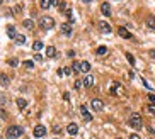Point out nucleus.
<instances>
[{
    "label": "nucleus",
    "mask_w": 155,
    "mask_h": 139,
    "mask_svg": "<svg viewBox=\"0 0 155 139\" xmlns=\"http://www.w3.org/2000/svg\"><path fill=\"white\" fill-rule=\"evenodd\" d=\"M7 117V114L4 112V110H2V109H0V119H5Z\"/></svg>",
    "instance_id": "72a5a7b5"
},
{
    "label": "nucleus",
    "mask_w": 155,
    "mask_h": 139,
    "mask_svg": "<svg viewBox=\"0 0 155 139\" xmlns=\"http://www.w3.org/2000/svg\"><path fill=\"white\" fill-rule=\"evenodd\" d=\"M82 85H84V82H80V80H77V82H75V90H79V88H82Z\"/></svg>",
    "instance_id": "c756f323"
},
{
    "label": "nucleus",
    "mask_w": 155,
    "mask_h": 139,
    "mask_svg": "<svg viewBox=\"0 0 155 139\" xmlns=\"http://www.w3.org/2000/svg\"><path fill=\"white\" fill-rule=\"evenodd\" d=\"M99 31H101L102 34H109V32H111V26H109L106 21H101L99 22Z\"/></svg>",
    "instance_id": "6e6552de"
},
{
    "label": "nucleus",
    "mask_w": 155,
    "mask_h": 139,
    "mask_svg": "<svg viewBox=\"0 0 155 139\" xmlns=\"http://www.w3.org/2000/svg\"><path fill=\"white\" fill-rule=\"evenodd\" d=\"M118 34L123 37V39H131V32H130L128 29H124V27H119V29H118Z\"/></svg>",
    "instance_id": "9d476101"
},
{
    "label": "nucleus",
    "mask_w": 155,
    "mask_h": 139,
    "mask_svg": "<svg viewBox=\"0 0 155 139\" xmlns=\"http://www.w3.org/2000/svg\"><path fill=\"white\" fill-rule=\"evenodd\" d=\"M5 102H7V97L5 95H0V105H4Z\"/></svg>",
    "instance_id": "2f4dec72"
},
{
    "label": "nucleus",
    "mask_w": 155,
    "mask_h": 139,
    "mask_svg": "<svg viewBox=\"0 0 155 139\" xmlns=\"http://www.w3.org/2000/svg\"><path fill=\"white\" fill-rule=\"evenodd\" d=\"M80 114H82V119H84L85 122H91V120H92V115H91V112L87 110L85 105H82V107H80Z\"/></svg>",
    "instance_id": "423d86ee"
},
{
    "label": "nucleus",
    "mask_w": 155,
    "mask_h": 139,
    "mask_svg": "<svg viewBox=\"0 0 155 139\" xmlns=\"http://www.w3.org/2000/svg\"><path fill=\"white\" fill-rule=\"evenodd\" d=\"M147 109H148L150 114H154V115H155V103H148V107H147Z\"/></svg>",
    "instance_id": "cd10ccee"
},
{
    "label": "nucleus",
    "mask_w": 155,
    "mask_h": 139,
    "mask_svg": "<svg viewBox=\"0 0 155 139\" xmlns=\"http://www.w3.org/2000/svg\"><path fill=\"white\" fill-rule=\"evenodd\" d=\"M53 5V0H41V9H49Z\"/></svg>",
    "instance_id": "6ab92c4d"
},
{
    "label": "nucleus",
    "mask_w": 155,
    "mask_h": 139,
    "mask_svg": "<svg viewBox=\"0 0 155 139\" xmlns=\"http://www.w3.org/2000/svg\"><path fill=\"white\" fill-rule=\"evenodd\" d=\"M150 139H152V138H150Z\"/></svg>",
    "instance_id": "ea45409f"
},
{
    "label": "nucleus",
    "mask_w": 155,
    "mask_h": 139,
    "mask_svg": "<svg viewBox=\"0 0 155 139\" xmlns=\"http://www.w3.org/2000/svg\"><path fill=\"white\" fill-rule=\"evenodd\" d=\"M130 139H142V138H140L138 134H131V136H130Z\"/></svg>",
    "instance_id": "c9c22d12"
},
{
    "label": "nucleus",
    "mask_w": 155,
    "mask_h": 139,
    "mask_svg": "<svg viewBox=\"0 0 155 139\" xmlns=\"http://www.w3.org/2000/svg\"><path fill=\"white\" fill-rule=\"evenodd\" d=\"M82 2H85V4H89V2H92V0H82Z\"/></svg>",
    "instance_id": "4c0bfd02"
},
{
    "label": "nucleus",
    "mask_w": 155,
    "mask_h": 139,
    "mask_svg": "<svg viewBox=\"0 0 155 139\" xmlns=\"http://www.w3.org/2000/svg\"><path fill=\"white\" fill-rule=\"evenodd\" d=\"M7 36L10 37V39H16V37H17L16 27H14V26H9V27H7Z\"/></svg>",
    "instance_id": "ddd939ff"
},
{
    "label": "nucleus",
    "mask_w": 155,
    "mask_h": 139,
    "mask_svg": "<svg viewBox=\"0 0 155 139\" xmlns=\"http://www.w3.org/2000/svg\"><path fill=\"white\" fill-rule=\"evenodd\" d=\"M148 100L152 103H155V93H148Z\"/></svg>",
    "instance_id": "7c9ffc66"
},
{
    "label": "nucleus",
    "mask_w": 155,
    "mask_h": 139,
    "mask_svg": "<svg viewBox=\"0 0 155 139\" xmlns=\"http://www.w3.org/2000/svg\"><path fill=\"white\" fill-rule=\"evenodd\" d=\"M96 53H97V56H104V54L107 53V48H106V46H99Z\"/></svg>",
    "instance_id": "4be33fe9"
},
{
    "label": "nucleus",
    "mask_w": 155,
    "mask_h": 139,
    "mask_svg": "<svg viewBox=\"0 0 155 139\" xmlns=\"http://www.w3.org/2000/svg\"><path fill=\"white\" fill-rule=\"evenodd\" d=\"M16 42H17V44H24V42H26V37L22 36V34H17V37H16Z\"/></svg>",
    "instance_id": "b1692460"
},
{
    "label": "nucleus",
    "mask_w": 155,
    "mask_h": 139,
    "mask_svg": "<svg viewBox=\"0 0 155 139\" xmlns=\"http://www.w3.org/2000/svg\"><path fill=\"white\" fill-rule=\"evenodd\" d=\"M2 2H4V0H0V4H2Z\"/></svg>",
    "instance_id": "58836bf2"
},
{
    "label": "nucleus",
    "mask_w": 155,
    "mask_h": 139,
    "mask_svg": "<svg viewBox=\"0 0 155 139\" xmlns=\"http://www.w3.org/2000/svg\"><path fill=\"white\" fill-rule=\"evenodd\" d=\"M32 48H34L36 51H39V49H43V42H41V41H36L34 44H32Z\"/></svg>",
    "instance_id": "393cba45"
},
{
    "label": "nucleus",
    "mask_w": 155,
    "mask_h": 139,
    "mask_svg": "<svg viewBox=\"0 0 155 139\" xmlns=\"http://www.w3.org/2000/svg\"><path fill=\"white\" fill-rule=\"evenodd\" d=\"M9 65H10V66H17V65H19V61H17L16 58H12V59H9Z\"/></svg>",
    "instance_id": "c85d7f7f"
},
{
    "label": "nucleus",
    "mask_w": 155,
    "mask_h": 139,
    "mask_svg": "<svg viewBox=\"0 0 155 139\" xmlns=\"http://www.w3.org/2000/svg\"><path fill=\"white\" fill-rule=\"evenodd\" d=\"M9 82H10V80H9V77H7V75H0V85H2V87H7V85H9Z\"/></svg>",
    "instance_id": "a211bd4d"
},
{
    "label": "nucleus",
    "mask_w": 155,
    "mask_h": 139,
    "mask_svg": "<svg viewBox=\"0 0 155 139\" xmlns=\"http://www.w3.org/2000/svg\"><path fill=\"white\" fill-rule=\"evenodd\" d=\"M92 109H94L96 112H101L102 109H104V102L99 100V98H94V100H92Z\"/></svg>",
    "instance_id": "0eeeda50"
},
{
    "label": "nucleus",
    "mask_w": 155,
    "mask_h": 139,
    "mask_svg": "<svg viewBox=\"0 0 155 139\" xmlns=\"http://www.w3.org/2000/svg\"><path fill=\"white\" fill-rule=\"evenodd\" d=\"M89 70H91V63H87V61H80V71H84L87 75L89 73Z\"/></svg>",
    "instance_id": "4468645a"
},
{
    "label": "nucleus",
    "mask_w": 155,
    "mask_h": 139,
    "mask_svg": "<svg viewBox=\"0 0 155 139\" xmlns=\"http://www.w3.org/2000/svg\"><path fill=\"white\" fill-rule=\"evenodd\" d=\"M82 82H84V87H85V88H91L92 85H94V77L87 73L85 77H84V80H82Z\"/></svg>",
    "instance_id": "1a4fd4ad"
},
{
    "label": "nucleus",
    "mask_w": 155,
    "mask_h": 139,
    "mask_svg": "<svg viewBox=\"0 0 155 139\" xmlns=\"http://www.w3.org/2000/svg\"><path fill=\"white\" fill-rule=\"evenodd\" d=\"M34 61H43V56L41 54H34Z\"/></svg>",
    "instance_id": "473e14b6"
},
{
    "label": "nucleus",
    "mask_w": 155,
    "mask_h": 139,
    "mask_svg": "<svg viewBox=\"0 0 155 139\" xmlns=\"http://www.w3.org/2000/svg\"><path fill=\"white\" fill-rule=\"evenodd\" d=\"M39 27L44 29V31H49V29L55 27V21L51 17H41V19H39Z\"/></svg>",
    "instance_id": "f03ea898"
},
{
    "label": "nucleus",
    "mask_w": 155,
    "mask_h": 139,
    "mask_svg": "<svg viewBox=\"0 0 155 139\" xmlns=\"http://www.w3.org/2000/svg\"><path fill=\"white\" fill-rule=\"evenodd\" d=\"M72 71H73V75H77V73L80 71V61H73V66H72Z\"/></svg>",
    "instance_id": "412c9836"
},
{
    "label": "nucleus",
    "mask_w": 155,
    "mask_h": 139,
    "mask_svg": "<svg viewBox=\"0 0 155 139\" xmlns=\"http://www.w3.org/2000/svg\"><path fill=\"white\" fill-rule=\"evenodd\" d=\"M22 127H19V126H10V127L5 131V134H7V138H10V139H16V138H21L22 136Z\"/></svg>",
    "instance_id": "f257e3e1"
},
{
    "label": "nucleus",
    "mask_w": 155,
    "mask_h": 139,
    "mask_svg": "<svg viewBox=\"0 0 155 139\" xmlns=\"http://www.w3.org/2000/svg\"><path fill=\"white\" fill-rule=\"evenodd\" d=\"M128 124L131 126L133 129H142V126H143V120H142V115H138V114H133L131 117H130Z\"/></svg>",
    "instance_id": "7ed1b4c3"
},
{
    "label": "nucleus",
    "mask_w": 155,
    "mask_h": 139,
    "mask_svg": "<svg viewBox=\"0 0 155 139\" xmlns=\"http://www.w3.org/2000/svg\"><path fill=\"white\" fill-rule=\"evenodd\" d=\"M63 71H65V75H72V68H65Z\"/></svg>",
    "instance_id": "f704fd0d"
},
{
    "label": "nucleus",
    "mask_w": 155,
    "mask_h": 139,
    "mask_svg": "<svg viewBox=\"0 0 155 139\" xmlns=\"http://www.w3.org/2000/svg\"><path fill=\"white\" fill-rule=\"evenodd\" d=\"M58 7H60V10H61V12H67V10H68V9H67V4H65V2H60Z\"/></svg>",
    "instance_id": "a878e982"
},
{
    "label": "nucleus",
    "mask_w": 155,
    "mask_h": 139,
    "mask_svg": "<svg viewBox=\"0 0 155 139\" xmlns=\"http://www.w3.org/2000/svg\"><path fill=\"white\" fill-rule=\"evenodd\" d=\"M150 56H152V58H155V51H152V53H150Z\"/></svg>",
    "instance_id": "e433bc0d"
},
{
    "label": "nucleus",
    "mask_w": 155,
    "mask_h": 139,
    "mask_svg": "<svg viewBox=\"0 0 155 139\" xmlns=\"http://www.w3.org/2000/svg\"><path fill=\"white\" fill-rule=\"evenodd\" d=\"M67 132H68V134H72V136H75V134L79 132V126H77L75 122L68 124V126H67Z\"/></svg>",
    "instance_id": "9b49d317"
},
{
    "label": "nucleus",
    "mask_w": 155,
    "mask_h": 139,
    "mask_svg": "<svg viewBox=\"0 0 155 139\" xmlns=\"http://www.w3.org/2000/svg\"><path fill=\"white\" fill-rule=\"evenodd\" d=\"M46 56H48V58H55V56H56V49H55L53 46H48V48H46Z\"/></svg>",
    "instance_id": "2eb2a0df"
},
{
    "label": "nucleus",
    "mask_w": 155,
    "mask_h": 139,
    "mask_svg": "<svg viewBox=\"0 0 155 139\" xmlns=\"http://www.w3.org/2000/svg\"><path fill=\"white\" fill-rule=\"evenodd\" d=\"M22 26L26 27V29H29V31H32V29H34V22H32L31 19H26V21L22 22Z\"/></svg>",
    "instance_id": "dca6fc26"
},
{
    "label": "nucleus",
    "mask_w": 155,
    "mask_h": 139,
    "mask_svg": "<svg viewBox=\"0 0 155 139\" xmlns=\"http://www.w3.org/2000/svg\"><path fill=\"white\" fill-rule=\"evenodd\" d=\"M17 107L21 109V110H24V109L27 107V100H24V98H17Z\"/></svg>",
    "instance_id": "f3484780"
},
{
    "label": "nucleus",
    "mask_w": 155,
    "mask_h": 139,
    "mask_svg": "<svg viewBox=\"0 0 155 139\" xmlns=\"http://www.w3.org/2000/svg\"><path fill=\"white\" fill-rule=\"evenodd\" d=\"M32 134H34L36 138H44V136H46V127H44V126H36L34 131H32Z\"/></svg>",
    "instance_id": "39448f33"
},
{
    "label": "nucleus",
    "mask_w": 155,
    "mask_h": 139,
    "mask_svg": "<svg viewBox=\"0 0 155 139\" xmlns=\"http://www.w3.org/2000/svg\"><path fill=\"white\" fill-rule=\"evenodd\" d=\"M126 59L130 61V65H131V66H135V65H136V63H135V56L131 54V53H126Z\"/></svg>",
    "instance_id": "5701e85b"
},
{
    "label": "nucleus",
    "mask_w": 155,
    "mask_h": 139,
    "mask_svg": "<svg viewBox=\"0 0 155 139\" xmlns=\"http://www.w3.org/2000/svg\"><path fill=\"white\" fill-rule=\"evenodd\" d=\"M147 27L148 29H155V17H148L147 19Z\"/></svg>",
    "instance_id": "aec40b11"
},
{
    "label": "nucleus",
    "mask_w": 155,
    "mask_h": 139,
    "mask_svg": "<svg viewBox=\"0 0 155 139\" xmlns=\"http://www.w3.org/2000/svg\"><path fill=\"white\" fill-rule=\"evenodd\" d=\"M101 12H102L106 17H109V16H111V5H109L107 2H104V4L101 5Z\"/></svg>",
    "instance_id": "f8f14e48"
},
{
    "label": "nucleus",
    "mask_w": 155,
    "mask_h": 139,
    "mask_svg": "<svg viewBox=\"0 0 155 139\" xmlns=\"http://www.w3.org/2000/svg\"><path fill=\"white\" fill-rule=\"evenodd\" d=\"M24 66H26V68H27V70H31V68H32V66H34V63H32V61H31V59H27V61H24Z\"/></svg>",
    "instance_id": "bb28decb"
},
{
    "label": "nucleus",
    "mask_w": 155,
    "mask_h": 139,
    "mask_svg": "<svg viewBox=\"0 0 155 139\" xmlns=\"http://www.w3.org/2000/svg\"><path fill=\"white\" fill-rule=\"evenodd\" d=\"M60 32H61L63 36H72V24H70V22H63V24L60 26Z\"/></svg>",
    "instance_id": "20e7f679"
}]
</instances>
